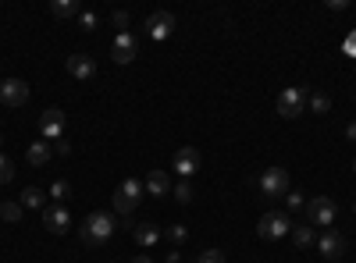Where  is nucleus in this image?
Here are the masks:
<instances>
[{"mask_svg": "<svg viewBox=\"0 0 356 263\" xmlns=\"http://www.w3.org/2000/svg\"><path fill=\"white\" fill-rule=\"evenodd\" d=\"M114 228H118V217L97 210V214H89V217L82 221V231H79V235H82L86 246H104V242L114 235Z\"/></svg>", "mask_w": 356, "mask_h": 263, "instance_id": "1", "label": "nucleus"}, {"mask_svg": "<svg viewBox=\"0 0 356 263\" xmlns=\"http://www.w3.org/2000/svg\"><path fill=\"white\" fill-rule=\"evenodd\" d=\"M143 196H146V189H143V182L139 178H125L122 185L114 189V210L122 214V217H129L139 203H143Z\"/></svg>", "mask_w": 356, "mask_h": 263, "instance_id": "2", "label": "nucleus"}, {"mask_svg": "<svg viewBox=\"0 0 356 263\" xmlns=\"http://www.w3.org/2000/svg\"><path fill=\"white\" fill-rule=\"evenodd\" d=\"M307 96H310V90L307 85H289V90H282L278 93V114L282 118H300V114L307 110Z\"/></svg>", "mask_w": 356, "mask_h": 263, "instance_id": "3", "label": "nucleus"}, {"mask_svg": "<svg viewBox=\"0 0 356 263\" xmlns=\"http://www.w3.org/2000/svg\"><path fill=\"white\" fill-rule=\"evenodd\" d=\"M289 231H292V221H289V214H282V210L264 214V217H260V224H257V235H260V239H267V242L285 239Z\"/></svg>", "mask_w": 356, "mask_h": 263, "instance_id": "4", "label": "nucleus"}, {"mask_svg": "<svg viewBox=\"0 0 356 263\" xmlns=\"http://www.w3.org/2000/svg\"><path fill=\"white\" fill-rule=\"evenodd\" d=\"M260 192L267 199H285L289 196V171L285 167H267L260 174Z\"/></svg>", "mask_w": 356, "mask_h": 263, "instance_id": "5", "label": "nucleus"}, {"mask_svg": "<svg viewBox=\"0 0 356 263\" xmlns=\"http://www.w3.org/2000/svg\"><path fill=\"white\" fill-rule=\"evenodd\" d=\"M307 221L314 228H332V221H335V199H328V196L307 199Z\"/></svg>", "mask_w": 356, "mask_h": 263, "instance_id": "6", "label": "nucleus"}, {"mask_svg": "<svg viewBox=\"0 0 356 263\" xmlns=\"http://www.w3.org/2000/svg\"><path fill=\"white\" fill-rule=\"evenodd\" d=\"M317 249H321V256L324 260H332V263H339L342 256H346V235H342V231H335V228H328V231H324V235L317 239Z\"/></svg>", "mask_w": 356, "mask_h": 263, "instance_id": "7", "label": "nucleus"}, {"mask_svg": "<svg viewBox=\"0 0 356 263\" xmlns=\"http://www.w3.org/2000/svg\"><path fill=\"white\" fill-rule=\"evenodd\" d=\"M40 132H43L47 142L65 139V110H61V107H47L43 118H40Z\"/></svg>", "mask_w": 356, "mask_h": 263, "instance_id": "8", "label": "nucleus"}, {"mask_svg": "<svg viewBox=\"0 0 356 263\" xmlns=\"http://www.w3.org/2000/svg\"><path fill=\"white\" fill-rule=\"evenodd\" d=\"M136 53H139V40H136L132 33L114 36V43H111V57H114V65H132V61H136Z\"/></svg>", "mask_w": 356, "mask_h": 263, "instance_id": "9", "label": "nucleus"}, {"mask_svg": "<svg viewBox=\"0 0 356 263\" xmlns=\"http://www.w3.org/2000/svg\"><path fill=\"white\" fill-rule=\"evenodd\" d=\"M43 224L50 235H65V231L72 228V214L65 210V203H54V207L43 210Z\"/></svg>", "mask_w": 356, "mask_h": 263, "instance_id": "10", "label": "nucleus"}, {"mask_svg": "<svg viewBox=\"0 0 356 263\" xmlns=\"http://www.w3.org/2000/svg\"><path fill=\"white\" fill-rule=\"evenodd\" d=\"M175 33V15L171 11H154L146 18V36L150 40H168Z\"/></svg>", "mask_w": 356, "mask_h": 263, "instance_id": "11", "label": "nucleus"}, {"mask_svg": "<svg viewBox=\"0 0 356 263\" xmlns=\"http://www.w3.org/2000/svg\"><path fill=\"white\" fill-rule=\"evenodd\" d=\"M25 100H29V85L22 78H4V82H0V103L22 107Z\"/></svg>", "mask_w": 356, "mask_h": 263, "instance_id": "12", "label": "nucleus"}, {"mask_svg": "<svg viewBox=\"0 0 356 263\" xmlns=\"http://www.w3.org/2000/svg\"><path fill=\"white\" fill-rule=\"evenodd\" d=\"M175 171H178V178H193L200 171V150L196 146H182V150L175 153Z\"/></svg>", "mask_w": 356, "mask_h": 263, "instance_id": "13", "label": "nucleus"}, {"mask_svg": "<svg viewBox=\"0 0 356 263\" xmlns=\"http://www.w3.org/2000/svg\"><path fill=\"white\" fill-rule=\"evenodd\" d=\"M143 189H146V196L150 199H164L168 192H171V178H168V171H150L143 178Z\"/></svg>", "mask_w": 356, "mask_h": 263, "instance_id": "14", "label": "nucleus"}, {"mask_svg": "<svg viewBox=\"0 0 356 263\" xmlns=\"http://www.w3.org/2000/svg\"><path fill=\"white\" fill-rule=\"evenodd\" d=\"M68 75L72 78H93L97 75V61H93V57H89V53H72L68 57Z\"/></svg>", "mask_w": 356, "mask_h": 263, "instance_id": "15", "label": "nucleus"}, {"mask_svg": "<svg viewBox=\"0 0 356 263\" xmlns=\"http://www.w3.org/2000/svg\"><path fill=\"white\" fill-rule=\"evenodd\" d=\"M50 157H54V146L47 142V139H40V142H33L25 150V160L33 164V167H43V164H50Z\"/></svg>", "mask_w": 356, "mask_h": 263, "instance_id": "16", "label": "nucleus"}, {"mask_svg": "<svg viewBox=\"0 0 356 263\" xmlns=\"http://www.w3.org/2000/svg\"><path fill=\"white\" fill-rule=\"evenodd\" d=\"M132 239H136V246L150 249V246H157V242L164 239V231H157L154 224H136V228H132Z\"/></svg>", "mask_w": 356, "mask_h": 263, "instance_id": "17", "label": "nucleus"}, {"mask_svg": "<svg viewBox=\"0 0 356 263\" xmlns=\"http://www.w3.org/2000/svg\"><path fill=\"white\" fill-rule=\"evenodd\" d=\"M292 242L300 246V249H314L317 246V231H314V224H292Z\"/></svg>", "mask_w": 356, "mask_h": 263, "instance_id": "18", "label": "nucleus"}, {"mask_svg": "<svg viewBox=\"0 0 356 263\" xmlns=\"http://www.w3.org/2000/svg\"><path fill=\"white\" fill-rule=\"evenodd\" d=\"M22 207H29V210H40L43 207V203H47V196H43V189H36V185H29L25 192H22Z\"/></svg>", "mask_w": 356, "mask_h": 263, "instance_id": "19", "label": "nucleus"}, {"mask_svg": "<svg viewBox=\"0 0 356 263\" xmlns=\"http://www.w3.org/2000/svg\"><path fill=\"white\" fill-rule=\"evenodd\" d=\"M50 15H54V18H72V15H79V0H54Z\"/></svg>", "mask_w": 356, "mask_h": 263, "instance_id": "20", "label": "nucleus"}, {"mask_svg": "<svg viewBox=\"0 0 356 263\" xmlns=\"http://www.w3.org/2000/svg\"><path fill=\"white\" fill-rule=\"evenodd\" d=\"M22 203H15V199H8V203H0V217H4L8 224H18L22 221Z\"/></svg>", "mask_w": 356, "mask_h": 263, "instance_id": "21", "label": "nucleus"}, {"mask_svg": "<svg viewBox=\"0 0 356 263\" xmlns=\"http://www.w3.org/2000/svg\"><path fill=\"white\" fill-rule=\"evenodd\" d=\"M307 107H310L314 114H328V110H332V100L324 96V93H310V96H307Z\"/></svg>", "mask_w": 356, "mask_h": 263, "instance_id": "22", "label": "nucleus"}, {"mask_svg": "<svg viewBox=\"0 0 356 263\" xmlns=\"http://www.w3.org/2000/svg\"><path fill=\"white\" fill-rule=\"evenodd\" d=\"M164 239H168L171 246H182V242L189 239V228H186V224H175V228H168V231H164Z\"/></svg>", "mask_w": 356, "mask_h": 263, "instance_id": "23", "label": "nucleus"}, {"mask_svg": "<svg viewBox=\"0 0 356 263\" xmlns=\"http://www.w3.org/2000/svg\"><path fill=\"white\" fill-rule=\"evenodd\" d=\"M171 192H175V199H178V203H193V185H189L186 178H182V182H178V185H175Z\"/></svg>", "mask_w": 356, "mask_h": 263, "instance_id": "24", "label": "nucleus"}, {"mask_svg": "<svg viewBox=\"0 0 356 263\" xmlns=\"http://www.w3.org/2000/svg\"><path fill=\"white\" fill-rule=\"evenodd\" d=\"M11 178H15V164H11L4 153H0V185H8Z\"/></svg>", "mask_w": 356, "mask_h": 263, "instance_id": "25", "label": "nucleus"}, {"mask_svg": "<svg viewBox=\"0 0 356 263\" xmlns=\"http://www.w3.org/2000/svg\"><path fill=\"white\" fill-rule=\"evenodd\" d=\"M50 196H54V199H68V196H72V185H68L65 178H57V182L50 185Z\"/></svg>", "mask_w": 356, "mask_h": 263, "instance_id": "26", "label": "nucleus"}, {"mask_svg": "<svg viewBox=\"0 0 356 263\" xmlns=\"http://www.w3.org/2000/svg\"><path fill=\"white\" fill-rule=\"evenodd\" d=\"M111 22H114V28H118V36H122L125 28H129V11H114V15H111Z\"/></svg>", "mask_w": 356, "mask_h": 263, "instance_id": "27", "label": "nucleus"}, {"mask_svg": "<svg viewBox=\"0 0 356 263\" xmlns=\"http://www.w3.org/2000/svg\"><path fill=\"white\" fill-rule=\"evenodd\" d=\"M200 263H228V260H225V253H221V249H207V253L200 256Z\"/></svg>", "mask_w": 356, "mask_h": 263, "instance_id": "28", "label": "nucleus"}, {"mask_svg": "<svg viewBox=\"0 0 356 263\" xmlns=\"http://www.w3.org/2000/svg\"><path fill=\"white\" fill-rule=\"evenodd\" d=\"M285 203H289L292 210H303V207H307V199H303L300 192H289V196H285Z\"/></svg>", "mask_w": 356, "mask_h": 263, "instance_id": "29", "label": "nucleus"}, {"mask_svg": "<svg viewBox=\"0 0 356 263\" xmlns=\"http://www.w3.org/2000/svg\"><path fill=\"white\" fill-rule=\"evenodd\" d=\"M79 22H82V28H86V33H93V28H97V15H79Z\"/></svg>", "mask_w": 356, "mask_h": 263, "instance_id": "30", "label": "nucleus"}, {"mask_svg": "<svg viewBox=\"0 0 356 263\" xmlns=\"http://www.w3.org/2000/svg\"><path fill=\"white\" fill-rule=\"evenodd\" d=\"M50 146H54V153H57V157H68V153H72V146H68L65 139H57V142H50Z\"/></svg>", "mask_w": 356, "mask_h": 263, "instance_id": "31", "label": "nucleus"}, {"mask_svg": "<svg viewBox=\"0 0 356 263\" xmlns=\"http://www.w3.org/2000/svg\"><path fill=\"white\" fill-rule=\"evenodd\" d=\"M342 50H346L349 57H356V33H353V36H349V40L342 43Z\"/></svg>", "mask_w": 356, "mask_h": 263, "instance_id": "32", "label": "nucleus"}, {"mask_svg": "<svg viewBox=\"0 0 356 263\" xmlns=\"http://www.w3.org/2000/svg\"><path fill=\"white\" fill-rule=\"evenodd\" d=\"M346 139H349V142H356V121H353V125L346 128Z\"/></svg>", "mask_w": 356, "mask_h": 263, "instance_id": "33", "label": "nucleus"}, {"mask_svg": "<svg viewBox=\"0 0 356 263\" xmlns=\"http://www.w3.org/2000/svg\"><path fill=\"white\" fill-rule=\"evenodd\" d=\"M132 263H154V260H150V256H136Z\"/></svg>", "mask_w": 356, "mask_h": 263, "instance_id": "34", "label": "nucleus"}, {"mask_svg": "<svg viewBox=\"0 0 356 263\" xmlns=\"http://www.w3.org/2000/svg\"><path fill=\"white\" fill-rule=\"evenodd\" d=\"M0 150H4V135H0Z\"/></svg>", "mask_w": 356, "mask_h": 263, "instance_id": "35", "label": "nucleus"}, {"mask_svg": "<svg viewBox=\"0 0 356 263\" xmlns=\"http://www.w3.org/2000/svg\"><path fill=\"white\" fill-rule=\"evenodd\" d=\"M353 171H356V160H353Z\"/></svg>", "mask_w": 356, "mask_h": 263, "instance_id": "36", "label": "nucleus"}]
</instances>
